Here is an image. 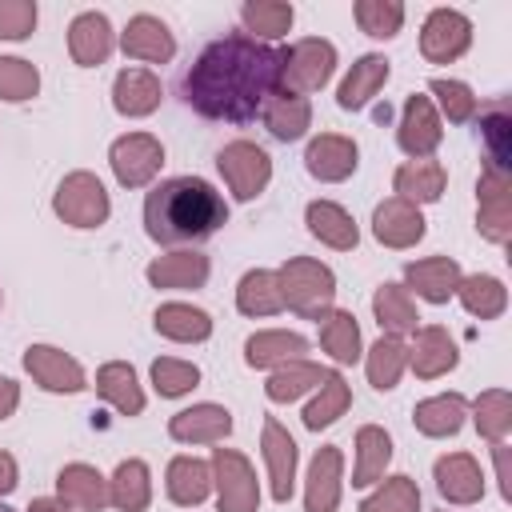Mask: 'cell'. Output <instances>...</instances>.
<instances>
[{
	"mask_svg": "<svg viewBox=\"0 0 512 512\" xmlns=\"http://www.w3.org/2000/svg\"><path fill=\"white\" fill-rule=\"evenodd\" d=\"M16 484H20V468H16V456L0 448V496H8Z\"/></svg>",
	"mask_w": 512,
	"mask_h": 512,
	"instance_id": "54",
	"label": "cell"
},
{
	"mask_svg": "<svg viewBox=\"0 0 512 512\" xmlns=\"http://www.w3.org/2000/svg\"><path fill=\"white\" fill-rule=\"evenodd\" d=\"M320 348H324V356L332 360V364H356L360 356H364V344H360V324H356V316L348 312V308H332V312H324L320 320Z\"/></svg>",
	"mask_w": 512,
	"mask_h": 512,
	"instance_id": "39",
	"label": "cell"
},
{
	"mask_svg": "<svg viewBox=\"0 0 512 512\" xmlns=\"http://www.w3.org/2000/svg\"><path fill=\"white\" fill-rule=\"evenodd\" d=\"M148 372H152V388L164 400H180L200 384V368L192 360H180V356H156Z\"/></svg>",
	"mask_w": 512,
	"mask_h": 512,
	"instance_id": "50",
	"label": "cell"
},
{
	"mask_svg": "<svg viewBox=\"0 0 512 512\" xmlns=\"http://www.w3.org/2000/svg\"><path fill=\"white\" fill-rule=\"evenodd\" d=\"M308 352V336L288 332V328H260L244 340V364L248 368H280L288 360H304Z\"/></svg>",
	"mask_w": 512,
	"mask_h": 512,
	"instance_id": "32",
	"label": "cell"
},
{
	"mask_svg": "<svg viewBox=\"0 0 512 512\" xmlns=\"http://www.w3.org/2000/svg\"><path fill=\"white\" fill-rule=\"evenodd\" d=\"M228 224V200L204 176H168L144 196V232L164 248L216 236Z\"/></svg>",
	"mask_w": 512,
	"mask_h": 512,
	"instance_id": "2",
	"label": "cell"
},
{
	"mask_svg": "<svg viewBox=\"0 0 512 512\" xmlns=\"http://www.w3.org/2000/svg\"><path fill=\"white\" fill-rule=\"evenodd\" d=\"M468 420V400L460 392H440V396H428L412 408V424L420 436L428 440H444V436H456Z\"/></svg>",
	"mask_w": 512,
	"mask_h": 512,
	"instance_id": "36",
	"label": "cell"
},
{
	"mask_svg": "<svg viewBox=\"0 0 512 512\" xmlns=\"http://www.w3.org/2000/svg\"><path fill=\"white\" fill-rule=\"evenodd\" d=\"M460 264L452 256H424V260H408L404 264V288L428 304H448L456 296L460 284Z\"/></svg>",
	"mask_w": 512,
	"mask_h": 512,
	"instance_id": "23",
	"label": "cell"
},
{
	"mask_svg": "<svg viewBox=\"0 0 512 512\" xmlns=\"http://www.w3.org/2000/svg\"><path fill=\"white\" fill-rule=\"evenodd\" d=\"M40 92V68L24 56H0V100L24 104Z\"/></svg>",
	"mask_w": 512,
	"mask_h": 512,
	"instance_id": "51",
	"label": "cell"
},
{
	"mask_svg": "<svg viewBox=\"0 0 512 512\" xmlns=\"http://www.w3.org/2000/svg\"><path fill=\"white\" fill-rule=\"evenodd\" d=\"M456 300H460V308H464L468 316H476V320H496V316H504V308H508V288H504V280H496V276H488V272H472V276H460Z\"/></svg>",
	"mask_w": 512,
	"mask_h": 512,
	"instance_id": "42",
	"label": "cell"
},
{
	"mask_svg": "<svg viewBox=\"0 0 512 512\" xmlns=\"http://www.w3.org/2000/svg\"><path fill=\"white\" fill-rule=\"evenodd\" d=\"M444 140V124H440V112L432 108V96L424 92H412L400 108V124H396V144L408 160H424L440 148Z\"/></svg>",
	"mask_w": 512,
	"mask_h": 512,
	"instance_id": "13",
	"label": "cell"
},
{
	"mask_svg": "<svg viewBox=\"0 0 512 512\" xmlns=\"http://www.w3.org/2000/svg\"><path fill=\"white\" fill-rule=\"evenodd\" d=\"M356 460H352V488H372L376 480H384L388 464H392V436L380 424H360L356 428Z\"/></svg>",
	"mask_w": 512,
	"mask_h": 512,
	"instance_id": "34",
	"label": "cell"
},
{
	"mask_svg": "<svg viewBox=\"0 0 512 512\" xmlns=\"http://www.w3.org/2000/svg\"><path fill=\"white\" fill-rule=\"evenodd\" d=\"M168 436L176 444H224L232 436V412L224 404H212V400L180 408L168 420Z\"/></svg>",
	"mask_w": 512,
	"mask_h": 512,
	"instance_id": "21",
	"label": "cell"
},
{
	"mask_svg": "<svg viewBox=\"0 0 512 512\" xmlns=\"http://www.w3.org/2000/svg\"><path fill=\"white\" fill-rule=\"evenodd\" d=\"M152 328L176 344H204L212 336V316L188 300H164L152 312Z\"/></svg>",
	"mask_w": 512,
	"mask_h": 512,
	"instance_id": "33",
	"label": "cell"
},
{
	"mask_svg": "<svg viewBox=\"0 0 512 512\" xmlns=\"http://www.w3.org/2000/svg\"><path fill=\"white\" fill-rule=\"evenodd\" d=\"M448 188V168L436 160V156H424V160H404L396 172H392V192L408 204H436Z\"/></svg>",
	"mask_w": 512,
	"mask_h": 512,
	"instance_id": "27",
	"label": "cell"
},
{
	"mask_svg": "<svg viewBox=\"0 0 512 512\" xmlns=\"http://www.w3.org/2000/svg\"><path fill=\"white\" fill-rule=\"evenodd\" d=\"M20 364L32 376V384H40L52 396H72V392H84L88 388L84 364L72 352L56 348V344H28L24 356H20Z\"/></svg>",
	"mask_w": 512,
	"mask_h": 512,
	"instance_id": "9",
	"label": "cell"
},
{
	"mask_svg": "<svg viewBox=\"0 0 512 512\" xmlns=\"http://www.w3.org/2000/svg\"><path fill=\"white\" fill-rule=\"evenodd\" d=\"M404 368H408V344L400 336H380L364 352V372H368V384L376 392H392L400 384Z\"/></svg>",
	"mask_w": 512,
	"mask_h": 512,
	"instance_id": "45",
	"label": "cell"
},
{
	"mask_svg": "<svg viewBox=\"0 0 512 512\" xmlns=\"http://www.w3.org/2000/svg\"><path fill=\"white\" fill-rule=\"evenodd\" d=\"M460 364V348H456V336L440 324H420L412 332V344H408V368L420 376V380H436L444 372H452Z\"/></svg>",
	"mask_w": 512,
	"mask_h": 512,
	"instance_id": "20",
	"label": "cell"
},
{
	"mask_svg": "<svg viewBox=\"0 0 512 512\" xmlns=\"http://www.w3.org/2000/svg\"><path fill=\"white\" fill-rule=\"evenodd\" d=\"M164 492H168V500L180 504V508L204 504V500L212 496V464L200 460V456H192V452L172 456L168 468H164Z\"/></svg>",
	"mask_w": 512,
	"mask_h": 512,
	"instance_id": "26",
	"label": "cell"
},
{
	"mask_svg": "<svg viewBox=\"0 0 512 512\" xmlns=\"http://www.w3.org/2000/svg\"><path fill=\"white\" fill-rule=\"evenodd\" d=\"M476 228L488 244L512 240V172L480 168L476 180Z\"/></svg>",
	"mask_w": 512,
	"mask_h": 512,
	"instance_id": "10",
	"label": "cell"
},
{
	"mask_svg": "<svg viewBox=\"0 0 512 512\" xmlns=\"http://www.w3.org/2000/svg\"><path fill=\"white\" fill-rule=\"evenodd\" d=\"M20 408V384L12 376H0V420H8Z\"/></svg>",
	"mask_w": 512,
	"mask_h": 512,
	"instance_id": "53",
	"label": "cell"
},
{
	"mask_svg": "<svg viewBox=\"0 0 512 512\" xmlns=\"http://www.w3.org/2000/svg\"><path fill=\"white\" fill-rule=\"evenodd\" d=\"M360 512H420V488L412 476L396 472L376 480V488L360 500Z\"/></svg>",
	"mask_w": 512,
	"mask_h": 512,
	"instance_id": "47",
	"label": "cell"
},
{
	"mask_svg": "<svg viewBox=\"0 0 512 512\" xmlns=\"http://www.w3.org/2000/svg\"><path fill=\"white\" fill-rule=\"evenodd\" d=\"M260 120H264V128L276 136V140H284V144H292V140H304V132L312 128V104H308V96H296V92H272V100L264 104V112H260Z\"/></svg>",
	"mask_w": 512,
	"mask_h": 512,
	"instance_id": "38",
	"label": "cell"
},
{
	"mask_svg": "<svg viewBox=\"0 0 512 512\" xmlns=\"http://www.w3.org/2000/svg\"><path fill=\"white\" fill-rule=\"evenodd\" d=\"M348 404H352V388H348V380H344V372H336V368H328L324 372V380L316 384V396L304 404V428L308 432H320V428H328V424H336L344 412H348Z\"/></svg>",
	"mask_w": 512,
	"mask_h": 512,
	"instance_id": "40",
	"label": "cell"
},
{
	"mask_svg": "<svg viewBox=\"0 0 512 512\" xmlns=\"http://www.w3.org/2000/svg\"><path fill=\"white\" fill-rule=\"evenodd\" d=\"M284 308H292L304 320H320L324 312L336 308V272L312 256H288L276 268Z\"/></svg>",
	"mask_w": 512,
	"mask_h": 512,
	"instance_id": "3",
	"label": "cell"
},
{
	"mask_svg": "<svg viewBox=\"0 0 512 512\" xmlns=\"http://www.w3.org/2000/svg\"><path fill=\"white\" fill-rule=\"evenodd\" d=\"M164 100V88H160V76L148 72V68H120L116 80H112V108L128 120H140V116H152Z\"/></svg>",
	"mask_w": 512,
	"mask_h": 512,
	"instance_id": "25",
	"label": "cell"
},
{
	"mask_svg": "<svg viewBox=\"0 0 512 512\" xmlns=\"http://www.w3.org/2000/svg\"><path fill=\"white\" fill-rule=\"evenodd\" d=\"M112 52H116L112 20H108L104 12H96V8L76 12L72 24H68V56H72V64H80V68H100Z\"/></svg>",
	"mask_w": 512,
	"mask_h": 512,
	"instance_id": "18",
	"label": "cell"
},
{
	"mask_svg": "<svg viewBox=\"0 0 512 512\" xmlns=\"http://www.w3.org/2000/svg\"><path fill=\"white\" fill-rule=\"evenodd\" d=\"M40 8L36 0H0V40H28L36 32Z\"/></svg>",
	"mask_w": 512,
	"mask_h": 512,
	"instance_id": "52",
	"label": "cell"
},
{
	"mask_svg": "<svg viewBox=\"0 0 512 512\" xmlns=\"http://www.w3.org/2000/svg\"><path fill=\"white\" fill-rule=\"evenodd\" d=\"M304 168L320 184H340L360 168V144L344 132H320L304 148Z\"/></svg>",
	"mask_w": 512,
	"mask_h": 512,
	"instance_id": "14",
	"label": "cell"
},
{
	"mask_svg": "<svg viewBox=\"0 0 512 512\" xmlns=\"http://www.w3.org/2000/svg\"><path fill=\"white\" fill-rule=\"evenodd\" d=\"M236 308L252 320L260 316H276L284 312V296H280V280L276 268H248L236 284Z\"/></svg>",
	"mask_w": 512,
	"mask_h": 512,
	"instance_id": "41",
	"label": "cell"
},
{
	"mask_svg": "<svg viewBox=\"0 0 512 512\" xmlns=\"http://www.w3.org/2000/svg\"><path fill=\"white\" fill-rule=\"evenodd\" d=\"M472 424L488 444H504L512 432V396L504 388H488L472 400Z\"/></svg>",
	"mask_w": 512,
	"mask_h": 512,
	"instance_id": "46",
	"label": "cell"
},
{
	"mask_svg": "<svg viewBox=\"0 0 512 512\" xmlns=\"http://www.w3.org/2000/svg\"><path fill=\"white\" fill-rule=\"evenodd\" d=\"M472 48V20L460 8H432L420 28V56L428 64H452Z\"/></svg>",
	"mask_w": 512,
	"mask_h": 512,
	"instance_id": "12",
	"label": "cell"
},
{
	"mask_svg": "<svg viewBox=\"0 0 512 512\" xmlns=\"http://www.w3.org/2000/svg\"><path fill=\"white\" fill-rule=\"evenodd\" d=\"M304 224H308V232H312L320 244H328V248H336V252H352V248L360 244V228H356L352 212H348L344 204H336V200H308Z\"/></svg>",
	"mask_w": 512,
	"mask_h": 512,
	"instance_id": "30",
	"label": "cell"
},
{
	"mask_svg": "<svg viewBox=\"0 0 512 512\" xmlns=\"http://www.w3.org/2000/svg\"><path fill=\"white\" fill-rule=\"evenodd\" d=\"M336 44L324 40V36H304L288 48H280V88L284 92H296V96H308V92H320L332 76H336Z\"/></svg>",
	"mask_w": 512,
	"mask_h": 512,
	"instance_id": "4",
	"label": "cell"
},
{
	"mask_svg": "<svg viewBox=\"0 0 512 512\" xmlns=\"http://www.w3.org/2000/svg\"><path fill=\"white\" fill-rule=\"evenodd\" d=\"M28 512H72L68 504H60V500H52V496H40V500H32L28 504Z\"/></svg>",
	"mask_w": 512,
	"mask_h": 512,
	"instance_id": "56",
	"label": "cell"
},
{
	"mask_svg": "<svg viewBox=\"0 0 512 512\" xmlns=\"http://www.w3.org/2000/svg\"><path fill=\"white\" fill-rule=\"evenodd\" d=\"M212 492L220 512H260V480L244 452L212 448Z\"/></svg>",
	"mask_w": 512,
	"mask_h": 512,
	"instance_id": "6",
	"label": "cell"
},
{
	"mask_svg": "<svg viewBox=\"0 0 512 512\" xmlns=\"http://www.w3.org/2000/svg\"><path fill=\"white\" fill-rule=\"evenodd\" d=\"M260 456H264V468H268V496H272L276 504H288L292 492H296L300 448H296L292 432H288L276 416H264V428H260Z\"/></svg>",
	"mask_w": 512,
	"mask_h": 512,
	"instance_id": "11",
	"label": "cell"
},
{
	"mask_svg": "<svg viewBox=\"0 0 512 512\" xmlns=\"http://www.w3.org/2000/svg\"><path fill=\"white\" fill-rule=\"evenodd\" d=\"M492 460H496V484H500V496L508 500V440L504 444H492Z\"/></svg>",
	"mask_w": 512,
	"mask_h": 512,
	"instance_id": "55",
	"label": "cell"
},
{
	"mask_svg": "<svg viewBox=\"0 0 512 512\" xmlns=\"http://www.w3.org/2000/svg\"><path fill=\"white\" fill-rule=\"evenodd\" d=\"M476 132L484 144V168L512 172V116L508 100H492L476 112Z\"/></svg>",
	"mask_w": 512,
	"mask_h": 512,
	"instance_id": "35",
	"label": "cell"
},
{
	"mask_svg": "<svg viewBox=\"0 0 512 512\" xmlns=\"http://www.w3.org/2000/svg\"><path fill=\"white\" fill-rule=\"evenodd\" d=\"M52 212L68 224V228H100L108 216H112V200H108V188L100 184L96 172H68L56 192H52Z\"/></svg>",
	"mask_w": 512,
	"mask_h": 512,
	"instance_id": "5",
	"label": "cell"
},
{
	"mask_svg": "<svg viewBox=\"0 0 512 512\" xmlns=\"http://www.w3.org/2000/svg\"><path fill=\"white\" fill-rule=\"evenodd\" d=\"M208 272H212V260L200 248H172L144 268L148 284L160 292H196L208 284Z\"/></svg>",
	"mask_w": 512,
	"mask_h": 512,
	"instance_id": "15",
	"label": "cell"
},
{
	"mask_svg": "<svg viewBox=\"0 0 512 512\" xmlns=\"http://www.w3.org/2000/svg\"><path fill=\"white\" fill-rule=\"evenodd\" d=\"M56 500L68 504L72 512H100L108 504V476L92 464H64L56 472Z\"/></svg>",
	"mask_w": 512,
	"mask_h": 512,
	"instance_id": "28",
	"label": "cell"
},
{
	"mask_svg": "<svg viewBox=\"0 0 512 512\" xmlns=\"http://www.w3.org/2000/svg\"><path fill=\"white\" fill-rule=\"evenodd\" d=\"M432 480H436V492L460 508H468L484 496V472H480L472 452H444L432 464Z\"/></svg>",
	"mask_w": 512,
	"mask_h": 512,
	"instance_id": "22",
	"label": "cell"
},
{
	"mask_svg": "<svg viewBox=\"0 0 512 512\" xmlns=\"http://www.w3.org/2000/svg\"><path fill=\"white\" fill-rule=\"evenodd\" d=\"M324 364H316V360H288V364H280V368H272V376H268V384H264V396L272 400V404H292V400H300V396H308V392H316V384L324 380Z\"/></svg>",
	"mask_w": 512,
	"mask_h": 512,
	"instance_id": "43",
	"label": "cell"
},
{
	"mask_svg": "<svg viewBox=\"0 0 512 512\" xmlns=\"http://www.w3.org/2000/svg\"><path fill=\"white\" fill-rule=\"evenodd\" d=\"M296 20V8L288 0H248L240 8V24H244V36L260 40V44H272L280 36H288Z\"/></svg>",
	"mask_w": 512,
	"mask_h": 512,
	"instance_id": "44",
	"label": "cell"
},
{
	"mask_svg": "<svg viewBox=\"0 0 512 512\" xmlns=\"http://www.w3.org/2000/svg\"><path fill=\"white\" fill-rule=\"evenodd\" d=\"M424 232H428L424 212H420L416 204L400 200V196H388V200H380V204L372 208V236H376L384 248H396V252L416 248V244L424 240Z\"/></svg>",
	"mask_w": 512,
	"mask_h": 512,
	"instance_id": "17",
	"label": "cell"
},
{
	"mask_svg": "<svg viewBox=\"0 0 512 512\" xmlns=\"http://www.w3.org/2000/svg\"><path fill=\"white\" fill-rule=\"evenodd\" d=\"M428 92L436 96L432 108H440L452 124H468V120H476V112H480V100H476V92H472L464 80L432 76V80H428Z\"/></svg>",
	"mask_w": 512,
	"mask_h": 512,
	"instance_id": "48",
	"label": "cell"
},
{
	"mask_svg": "<svg viewBox=\"0 0 512 512\" xmlns=\"http://www.w3.org/2000/svg\"><path fill=\"white\" fill-rule=\"evenodd\" d=\"M388 76H392V60H388V56H380V52L360 56V60L348 68V76L340 80V88H336V104H340L344 112H360V108H368V104L380 96V88L388 84Z\"/></svg>",
	"mask_w": 512,
	"mask_h": 512,
	"instance_id": "24",
	"label": "cell"
},
{
	"mask_svg": "<svg viewBox=\"0 0 512 512\" xmlns=\"http://www.w3.org/2000/svg\"><path fill=\"white\" fill-rule=\"evenodd\" d=\"M96 396L120 412V416H140L144 412V388H140V376L128 360H108L96 368Z\"/></svg>",
	"mask_w": 512,
	"mask_h": 512,
	"instance_id": "29",
	"label": "cell"
},
{
	"mask_svg": "<svg viewBox=\"0 0 512 512\" xmlns=\"http://www.w3.org/2000/svg\"><path fill=\"white\" fill-rule=\"evenodd\" d=\"M0 512H16V508H8V504H0Z\"/></svg>",
	"mask_w": 512,
	"mask_h": 512,
	"instance_id": "57",
	"label": "cell"
},
{
	"mask_svg": "<svg viewBox=\"0 0 512 512\" xmlns=\"http://www.w3.org/2000/svg\"><path fill=\"white\" fill-rule=\"evenodd\" d=\"M352 16H356L360 32L372 40H392L404 28V4L400 0H356Z\"/></svg>",
	"mask_w": 512,
	"mask_h": 512,
	"instance_id": "49",
	"label": "cell"
},
{
	"mask_svg": "<svg viewBox=\"0 0 512 512\" xmlns=\"http://www.w3.org/2000/svg\"><path fill=\"white\" fill-rule=\"evenodd\" d=\"M108 168L120 188H148L164 168V144L152 132H124L108 148Z\"/></svg>",
	"mask_w": 512,
	"mask_h": 512,
	"instance_id": "7",
	"label": "cell"
},
{
	"mask_svg": "<svg viewBox=\"0 0 512 512\" xmlns=\"http://www.w3.org/2000/svg\"><path fill=\"white\" fill-rule=\"evenodd\" d=\"M216 168H220L228 192L236 200H244V204L256 200L268 188V180H272V156L260 144H252V140H228L216 152Z\"/></svg>",
	"mask_w": 512,
	"mask_h": 512,
	"instance_id": "8",
	"label": "cell"
},
{
	"mask_svg": "<svg viewBox=\"0 0 512 512\" xmlns=\"http://www.w3.org/2000/svg\"><path fill=\"white\" fill-rule=\"evenodd\" d=\"M116 44H120V52H124L128 60H140V64H168V60L176 56V36H172V28H168L160 16H152V12H136V16L124 24V32L116 36Z\"/></svg>",
	"mask_w": 512,
	"mask_h": 512,
	"instance_id": "16",
	"label": "cell"
},
{
	"mask_svg": "<svg viewBox=\"0 0 512 512\" xmlns=\"http://www.w3.org/2000/svg\"><path fill=\"white\" fill-rule=\"evenodd\" d=\"M280 92V48L228 32L180 72V100L204 120L248 124Z\"/></svg>",
	"mask_w": 512,
	"mask_h": 512,
	"instance_id": "1",
	"label": "cell"
},
{
	"mask_svg": "<svg viewBox=\"0 0 512 512\" xmlns=\"http://www.w3.org/2000/svg\"><path fill=\"white\" fill-rule=\"evenodd\" d=\"M108 504L116 512H148L152 504V468L140 456H128L108 476Z\"/></svg>",
	"mask_w": 512,
	"mask_h": 512,
	"instance_id": "37",
	"label": "cell"
},
{
	"mask_svg": "<svg viewBox=\"0 0 512 512\" xmlns=\"http://www.w3.org/2000/svg\"><path fill=\"white\" fill-rule=\"evenodd\" d=\"M0 304H4V288H0Z\"/></svg>",
	"mask_w": 512,
	"mask_h": 512,
	"instance_id": "58",
	"label": "cell"
},
{
	"mask_svg": "<svg viewBox=\"0 0 512 512\" xmlns=\"http://www.w3.org/2000/svg\"><path fill=\"white\" fill-rule=\"evenodd\" d=\"M344 492V452L336 444L316 448L304 476V512H336Z\"/></svg>",
	"mask_w": 512,
	"mask_h": 512,
	"instance_id": "19",
	"label": "cell"
},
{
	"mask_svg": "<svg viewBox=\"0 0 512 512\" xmlns=\"http://www.w3.org/2000/svg\"><path fill=\"white\" fill-rule=\"evenodd\" d=\"M372 316L380 324V336H412L420 328V312H416V296L396 284V280H384L376 292H372Z\"/></svg>",
	"mask_w": 512,
	"mask_h": 512,
	"instance_id": "31",
	"label": "cell"
}]
</instances>
